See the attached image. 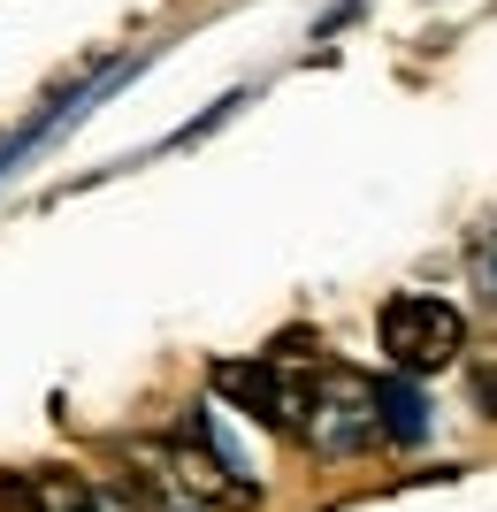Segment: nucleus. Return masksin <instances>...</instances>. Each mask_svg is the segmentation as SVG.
<instances>
[{
  "label": "nucleus",
  "instance_id": "1",
  "mask_svg": "<svg viewBox=\"0 0 497 512\" xmlns=\"http://www.w3.org/2000/svg\"><path fill=\"white\" fill-rule=\"evenodd\" d=\"M375 344L398 375H444V367L467 352V314L452 299H429V291H406L375 314Z\"/></svg>",
  "mask_w": 497,
  "mask_h": 512
},
{
  "label": "nucleus",
  "instance_id": "2",
  "mask_svg": "<svg viewBox=\"0 0 497 512\" xmlns=\"http://www.w3.org/2000/svg\"><path fill=\"white\" fill-rule=\"evenodd\" d=\"M215 390L222 398H238L260 428H283V436H306V413H314V375L283 360H230L215 367Z\"/></svg>",
  "mask_w": 497,
  "mask_h": 512
},
{
  "label": "nucleus",
  "instance_id": "3",
  "mask_svg": "<svg viewBox=\"0 0 497 512\" xmlns=\"http://www.w3.org/2000/svg\"><path fill=\"white\" fill-rule=\"evenodd\" d=\"M306 436L322 451H360L383 436V390L360 383V375H314V413H306Z\"/></svg>",
  "mask_w": 497,
  "mask_h": 512
},
{
  "label": "nucleus",
  "instance_id": "4",
  "mask_svg": "<svg viewBox=\"0 0 497 512\" xmlns=\"http://www.w3.org/2000/svg\"><path fill=\"white\" fill-rule=\"evenodd\" d=\"M169 467H176V490L207 497V505H253V482H238V467H230L215 444H199V436H176Z\"/></svg>",
  "mask_w": 497,
  "mask_h": 512
},
{
  "label": "nucleus",
  "instance_id": "5",
  "mask_svg": "<svg viewBox=\"0 0 497 512\" xmlns=\"http://www.w3.org/2000/svg\"><path fill=\"white\" fill-rule=\"evenodd\" d=\"M475 398L490 406V421H497V367H482V375H475Z\"/></svg>",
  "mask_w": 497,
  "mask_h": 512
}]
</instances>
